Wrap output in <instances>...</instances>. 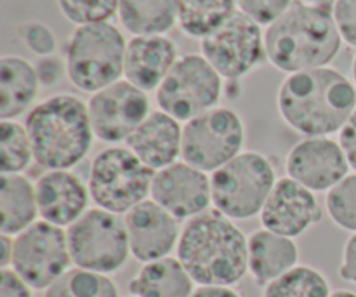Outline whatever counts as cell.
I'll return each instance as SVG.
<instances>
[{
  "instance_id": "8fae6325",
  "label": "cell",
  "mask_w": 356,
  "mask_h": 297,
  "mask_svg": "<svg viewBox=\"0 0 356 297\" xmlns=\"http://www.w3.org/2000/svg\"><path fill=\"white\" fill-rule=\"evenodd\" d=\"M65 228L40 221L14 236L13 268L33 291H47L72 268Z\"/></svg>"
},
{
  "instance_id": "ba28073f",
  "label": "cell",
  "mask_w": 356,
  "mask_h": 297,
  "mask_svg": "<svg viewBox=\"0 0 356 297\" xmlns=\"http://www.w3.org/2000/svg\"><path fill=\"white\" fill-rule=\"evenodd\" d=\"M66 235L76 268L111 275L122 270L132 256L124 218L104 209H89L66 228Z\"/></svg>"
},
{
  "instance_id": "7c38bea8",
  "label": "cell",
  "mask_w": 356,
  "mask_h": 297,
  "mask_svg": "<svg viewBox=\"0 0 356 297\" xmlns=\"http://www.w3.org/2000/svg\"><path fill=\"white\" fill-rule=\"evenodd\" d=\"M202 56L222 79H242L266 56L263 28L236 9L218 30L202 38Z\"/></svg>"
},
{
  "instance_id": "603a6c76",
  "label": "cell",
  "mask_w": 356,
  "mask_h": 297,
  "mask_svg": "<svg viewBox=\"0 0 356 297\" xmlns=\"http://www.w3.org/2000/svg\"><path fill=\"white\" fill-rule=\"evenodd\" d=\"M195 280L177 257H163L143 264L129 282V291L136 297H191Z\"/></svg>"
},
{
  "instance_id": "d6a6232c",
  "label": "cell",
  "mask_w": 356,
  "mask_h": 297,
  "mask_svg": "<svg viewBox=\"0 0 356 297\" xmlns=\"http://www.w3.org/2000/svg\"><path fill=\"white\" fill-rule=\"evenodd\" d=\"M296 0H236V6L238 10L252 17L261 26L263 24L270 26Z\"/></svg>"
},
{
  "instance_id": "f35d334b",
  "label": "cell",
  "mask_w": 356,
  "mask_h": 297,
  "mask_svg": "<svg viewBox=\"0 0 356 297\" xmlns=\"http://www.w3.org/2000/svg\"><path fill=\"white\" fill-rule=\"evenodd\" d=\"M191 297H243L238 291L225 285H198Z\"/></svg>"
},
{
  "instance_id": "ee69618b",
  "label": "cell",
  "mask_w": 356,
  "mask_h": 297,
  "mask_svg": "<svg viewBox=\"0 0 356 297\" xmlns=\"http://www.w3.org/2000/svg\"><path fill=\"white\" fill-rule=\"evenodd\" d=\"M129 297H136V296H132V294H131V296H129Z\"/></svg>"
},
{
  "instance_id": "7402d4cb",
  "label": "cell",
  "mask_w": 356,
  "mask_h": 297,
  "mask_svg": "<svg viewBox=\"0 0 356 297\" xmlns=\"http://www.w3.org/2000/svg\"><path fill=\"white\" fill-rule=\"evenodd\" d=\"M37 68L19 56L0 59V118L14 120L33 104L37 97Z\"/></svg>"
},
{
  "instance_id": "f1b7e54d",
  "label": "cell",
  "mask_w": 356,
  "mask_h": 297,
  "mask_svg": "<svg viewBox=\"0 0 356 297\" xmlns=\"http://www.w3.org/2000/svg\"><path fill=\"white\" fill-rule=\"evenodd\" d=\"M35 160L26 125L16 120L0 122V170L23 174Z\"/></svg>"
},
{
  "instance_id": "2e32d148",
  "label": "cell",
  "mask_w": 356,
  "mask_h": 297,
  "mask_svg": "<svg viewBox=\"0 0 356 297\" xmlns=\"http://www.w3.org/2000/svg\"><path fill=\"white\" fill-rule=\"evenodd\" d=\"M259 218L263 228L296 240L320 223L322 207L312 190L285 176L273 186Z\"/></svg>"
},
{
  "instance_id": "6da1fadb",
  "label": "cell",
  "mask_w": 356,
  "mask_h": 297,
  "mask_svg": "<svg viewBox=\"0 0 356 297\" xmlns=\"http://www.w3.org/2000/svg\"><path fill=\"white\" fill-rule=\"evenodd\" d=\"M280 117L305 138L339 134L356 110V89L337 70H305L282 82L277 97Z\"/></svg>"
},
{
  "instance_id": "d4e9b609",
  "label": "cell",
  "mask_w": 356,
  "mask_h": 297,
  "mask_svg": "<svg viewBox=\"0 0 356 297\" xmlns=\"http://www.w3.org/2000/svg\"><path fill=\"white\" fill-rule=\"evenodd\" d=\"M120 23L134 37L163 35L177 21V0H120Z\"/></svg>"
},
{
  "instance_id": "74e56055",
  "label": "cell",
  "mask_w": 356,
  "mask_h": 297,
  "mask_svg": "<svg viewBox=\"0 0 356 297\" xmlns=\"http://www.w3.org/2000/svg\"><path fill=\"white\" fill-rule=\"evenodd\" d=\"M35 68H37V75L42 86H52V83H56L63 72L61 61H59V59H54L52 56L42 58Z\"/></svg>"
},
{
  "instance_id": "1f68e13d",
  "label": "cell",
  "mask_w": 356,
  "mask_h": 297,
  "mask_svg": "<svg viewBox=\"0 0 356 297\" xmlns=\"http://www.w3.org/2000/svg\"><path fill=\"white\" fill-rule=\"evenodd\" d=\"M19 37L24 42V45L40 58L54 54L56 45H58L54 31L40 21H28V23L21 24Z\"/></svg>"
},
{
  "instance_id": "ac0fdd59",
  "label": "cell",
  "mask_w": 356,
  "mask_h": 297,
  "mask_svg": "<svg viewBox=\"0 0 356 297\" xmlns=\"http://www.w3.org/2000/svg\"><path fill=\"white\" fill-rule=\"evenodd\" d=\"M35 191L40 219L59 228H70L89 211V188L72 170H45Z\"/></svg>"
},
{
  "instance_id": "8992f818",
  "label": "cell",
  "mask_w": 356,
  "mask_h": 297,
  "mask_svg": "<svg viewBox=\"0 0 356 297\" xmlns=\"http://www.w3.org/2000/svg\"><path fill=\"white\" fill-rule=\"evenodd\" d=\"M277 172L266 155L242 152L211 174L212 207L233 221H245L261 214Z\"/></svg>"
},
{
  "instance_id": "484cf974",
  "label": "cell",
  "mask_w": 356,
  "mask_h": 297,
  "mask_svg": "<svg viewBox=\"0 0 356 297\" xmlns=\"http://www.w3.org/2000/svg\"><path fill=\"white\" fill-rule=\"evenodd\" d=\"M236 0H177V23L195 38H205L218 30L233 13Z\"/></svg>"
},
{
  "instance_id": "44dd1931",
  "label": "cell",
  "mask_w": 356,
  "mask_h": 297,
  "mask_svg": "<svg viewBox=\"0 0 356 297\" xmlns=\"http://www.w3.org/2000/svg\"><path fill=\"white\" fill-rule=\"evenodd\" d=\"M299 264V247L294 239L266 228L249 236V273L259 287H266Z\"/></svg>"
},
{
  "instance_id": "83f0119b",
  "label": "cell",
  "mask_w": 356,
  "mask_h": 297,
  "mask_svg": "<svg viewBox=\"0 0 356 297\" xmlns=\"http://www.w3.org/2000/svg\"><path fill=\"white\" fill-rule=\"evenodd\" d=\"M330 284L323 271L309 264H298L264 287L263 297H329Z\"/></svg>"
},
{
  "instance_id": "836d02e7",
  "label": "cell",
  "mask_w": 356,
  "mask_h": 297,
  "mask_svg": "<svg viewBox=\"0 0 356 297\" xmlns=\"http://www.w3.org/2000/svg\"><path fill=\"white\" fill-rule=\"evenodd\" d=\"M332 14L343 40L356 47V0H336Z\"/></svg>"
},
{
  "instance_id": "e0dca14e",
  "label": "cell",
  "mask_w": 356,
  "mask_h": 297,
  "mask_svg": "<svg viewBox=\"0 0 356 297\" xmlns=\"http://www.w3.org/2000/svg\"><path fill=\"white\" fill-rule=\"evenodd\" d=\"M131 254L139 263L169 257L177 249L181 239V221L160 207L155 200L146 198L124 216Z\"/></svg>"
},
{
  "instance_id": "cb8c5ba5",
  "label": "cell",
  "mask_w": 356,
  "mask_h": 297,
  "mask_svg": "<svg viewBox=\"0 0 356 297\" xmlns=\"http://www.w3.org/2000/svg\"><path fill=\"white\" fill-rule=\"evenodd\" d=\"M35 184L24 174H2L0 177V233L16 236L38 218Z\"/></svg>"
},
{
  "instance_id": "d6986e66",
  "label": "cell",
  "mask_w": 356,
  "mask_h": 297,
  "mask_svg": "<svg viewBox=\"0 0 356 297\" xmlns=\"http://www.w3.org/2000/svg\"><path fill=\"white\" fill-rule=\"evenodd\" d=\"M125 146L152 170L165 169L177 162L183 148V125L179 120L156 110L125 141Z\"/></svg>"
},
{
  "instance_id": "e575fe53",
  "label": "cell",
  "mask_w": 356,
  "mask_h": 297,
  "mask_svg": "<svg viewBox=\"0 0 356 297\" xmlns=\"http://www.w3.org/2000/svg\"><path fill=\"white\" fill-rule=\"evenodd\" d=\"M0 297H33V289L13 270H0Z\"/></svg>"
},
{
  "instance_id": "5b68a950",
  "label": "cell",
  "mask_w": 356,
  "mask_h": 297,
  "mask_svg": "<svg viewBox=\"0 0 356 297\" xmlns=\"http://www.w3.org/2000/svg\"><path fill=\"white\" fill-rule=\"evenodd\" d=\"M127 44L115 24L79 26L66 49L65 70L76 89L96 94L124 75Z\"/></svg>"
},
{
  "instance_id": "5bb4252c",
  "label": "cell",
  "mask_w": 356,
  "mask_h": 297,
  "mask_svg": "<svg viewBox=\"0 0 356 297\" xmlns=\"http://www.w3.org/2000/svg\"><path fill=\"white\" fill-rule=\"evenodd\" d=\"M149 198L179 221H190L212 205L211 176L177 160L153 176Z\"/></svg>"
},
{
  "instance_id": "8d00e7d4",
  "label": "cell",
  "mask_w": 356,
  "mask_h": 297,
  "mask_svg": "<svg viewBox=\"0 0 356 297\" xmlns=\"http://www.w3.org/2000/svg\"><path fill=\"white\" fill-rule=\"evenodd\" d=\"M339 145L346 155L350 167L356 172V110L339 132Z\"/></svg>"
},
{
  "instance_id": "ab89813d",
  "label": "cell",
  "mask_w": 356,
  "mask_h": 297,
  "mask_svg": "<svg viewBox=\"0 0 356 297\" xmlns=\"http://www.w3.org/2000/svg\"><path fill=\"white\" fill-rule=\"evenodd\" d=\"M14 256V236L0 233V270L10 268Z\"/></svg>"
},
{
  "instance_id": "4316f807",
  "label": "cell",
  "mask_w": 356,
  "mask_h": 297,
  "mask_svg": "<svg viewBox=\"0 0 356 297\" xmlns=\"http://www.w3.org/2000/svg\"><path fill=\"white\" fill-rule=\"evenodd\" d=\"M44 297H120V292L110 275L72 266L44 292Z\"/></svg>"
},
{
  "instance_id": "3957f363",
  "label": "cell",
  "mask_w": 356,
  "mask_h": 297,
  "mask_svg": "<svg viewBox=\"0 0 356 297\" xmlns=\"http://www.w3.org/2000/svg\"><path fill=\"white\" fill-rule=\"evenodd\" d=\"M343 37L329 6L296 0L264 33L266 58L285 73L323 68L341 51Z\"/></svg>"
},
{
  "instance_id": "ffe728a7",
  "label": "cell",
  "mask_w": 356,
  "mask_h": 297,
  "mask_svg": "<svg viewBox=\"0 0 356 297\" xmlns=\"http://www.w3.org/2000/svg\"><path fill=\"white\" fill-rule=\"evenodd\" d=\"M177 59L176 44L165 35L132 37L125 51V80L145 93L156 90Z\"/></svg>"
},
{
  "instance_id": "7a4b0ae2",
  "label": "cell",
  "mask_w": 356,
  "mask_h": 297,
  "mask_svg": "<svg viewBox=\"0 0 356 297\" xmlns=\"http://www.w3.org/2000/svg\"><path fill=\"white\" fill-rule=\"evenodd\" d=\"M176 257L197 285L233 287L249 273V236L212 207L184 223Z\"/></svg>"
},
{
  "instance_id": "f546056e",
  "label": "cell",
  "mask_w": 356,
  "mask_h": 297,
  "mask_svg": "<svg viewBox=\"0 0 356 297\" xmlns=\"http://www.w3.org/2000/svg\"><path fill=\"white\" fill-rule=\"evenodd\" d=\"M325 211L337 228L356 233V172L327 191Z\"/></svg>"
},
{
  "instance_id": "7bdbcfd3",
  "label": "cell",
  "mask_w": 356,
  "mask_h": 297,
  "mask_svg": "<svg viewBox=\"0 0 356 297\" xmlns=\"http://www.w3.org/2000/svg\"><path fill=\"white\" fill-rule=\"evenodd\" d=\"M353 80L356 83V56H355V61H353Z\"/></svg>"
},
{
  "instance_id": "60d3db41",
  "label": "cell",
  "mask_w": 356,
  "mask_h": 297,
  "mask_svg": "<svg viewBox=\"0 0 356 297\" xmlns=\"http://www.w3.org/2000/svg\"><path fill=\"white\" fill-rule=\"evenodd\" d=\"M329 297H356V292L348 291V289H339V291H332Z\"/></svg>"
},
{
  "instance_id": "d590c367",
  "label": "cell",
  "mask_w": 356,
  "mask_h": 297,
  "mask_svg": "<svg viewBox=\"0 0 356 297\" xmlns=\"http://www.w3.org/2000/svg\"><path fill=\"white\" fill-rule=\"evenodd\" d=\"M339 277L348 284L356 285V233H351L343 247L339 264Z\"/></svg>"
},
{
  "instance_id": "4fadbf2b",
  "label": "cell",
  "mask_w": 356,
  "mask_h": 297,
  "mask_svg": "<svg viewBox=\"0 0 356 297\" xmlns=\"http://www.w3.org/2000/svg\"><path fill=\"white\" fill-rule=\"evenodd\" d=\"M87 106L94 136L110 145L127 141L152 113L145 90L127 80H118L97 90Z\"/></svg>"
},
{
  "instance_id": "4dcf8cb0",
  "label": "cell",
  "mask_w": 356,
  "mask_h": 297,
  "mask_svg": "<svg viewBox=\"0 0 356 297\" xmlns=\"http://www.w3.org/2000/svg\"><path fill=\"white\" fill-rule=\"evenodd\" d=\"M63 16L79 26L108 23L118 13L120 0H58Z\"/></svg>"
},
{
  "instance_id": "9a60e30c",
  "label": "cell",
  "mask_w": 356,
  "mask_h": 297,
  "mask_svg": "<svg viewBox=\"0 0 356 297\" xmlns=\"http://www.w3.org/2000/svg\"><path fill=\"white\" fill-rule=\"evenodd\" d=\"M285 170L289 177L313 193H327L350 174L351 167L339 141L330 138H305L287 153Z\"/></svg>"
},
{
  "instance_id": "9c48e42d",
  "label": "cell",
  "mask_w": 356,
  "mask_h": 297,
  "mask_svg": "<svg viewBox=\"0 0 356 297\" xmlns=\"http://www.w3.org/2000/svg\"><path fill=\"white\" fill-rule=\"evenodd\" d=\"M245 127L232 108L216 106L183 125L181 159L190 166L216 172L243 152Z\"/></svg>"
},
{
  "instance_id": "52a82bcc",
  "label": "cell",
  "mask_w": 356,
  "mask_h": 297,
  "mask_svg": "<svg viewBox=\"0 0 356 297\" xmlns=\"http://www.w3.org/2000/svg\"><path fill=\"white\" fill-rule=\"evenodd\" d=\"M155 170L146 167L127 146H110L94 156L87 188L96 207L125 216L149 198Z\"/></svg>"
},
{
  "instance_id": "30bf717a",
  "label": "cell",
  "mask_w": 356,
  "mask_h": 297,
  "mask_svg": "<svg viewBox=\"0 0 356 297\" xmlns=\"http://www.w3.org/2000/svg\"><path fill=\"white\" fill-rule=\"evenodd\" d=\"M221 94L222 77L214 66L202 54H184L156 89V104L167 115L186 124L218 106Z\"/></svg>"
},
{
  "instance_id": "b9f144b4",
  "label": "cell",
  "mask_w": 356,
  "mask_h": 297,
  "mask_svg": "<svg viewBox=\"0 0 356 297\" xmlns=\"http://www.w3.org/2000/svg\"><path fill=\"white\" fill-rule=\"evenodd\" d=\"M302 2L315 3V6H329V3L336 2V0H302Z\"/></svg>"
},
{
  "instance_id": "277c9868",
  "label": "cell",
  "mask_w": 356,
  "mask_h": 297,
  "mask_svg": "<svg viewBox=\"0 0 356 297\" xmlns=\"http://www.w3.org/2000/svg\"><path fill=\"white\" fill-rule=\"evenodd\" d=\"M35 162L45 170H72L92 148L89 106L73 94H56L28 111L24 120Z\"/></svg>"
}]
</instances>
